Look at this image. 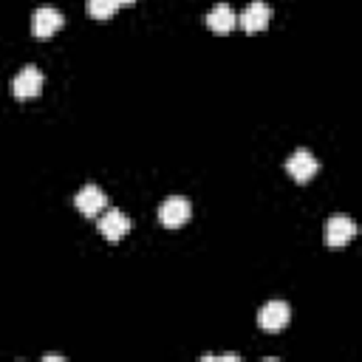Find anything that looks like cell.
Wrapping results in <instances>:
<instances>
[{
  "label": "cell",
  "mask_w": 362,
  "mask_h": 362,
  "mask_svg": "<svg viewBox=\"0 0 362 362\" xmlns=\"http://www.w3.org/2000/svg\"><path fill=\"white\" fill-rule=\"evenodd\" d=\"M286 170H288V175H291L297 184H305V181L320 170V161H317V156H314L308 147H297V150L286 158Z\"/></svg>",
  "instance_id": "obj_1"
},
{
  "label": "cell",
  "mask_w": 362,
  "mask_h": 362,
  "mask_svg": "<svg viewBox=\"0 0 362 362\" xmlns=\"http://www.w3.org/2000/svg\"><path fill=\"white\" fill-rule=\"evenodd\" d=\"M42 82L45 79H42V71L37 65H23L17 71V76L11 79V93L17 99H31V96H37L42 90Z\"/></svg>",
  "instance_id": "obj_2"
},
{
  "label": "cell",
  "mask_w": 362,
  "mask_h": 362,
  "mask_svg": "<svg viewBox=\"0 0 362 362\" xmlns=\"http://www.w3.org/2000/svg\"><path fill=\"white\" fill-rule=\"evenodd\" d=\"M291 320V308L286 300H269L260 311H257V325L263 331H283Z\"/></svg>",
  "instance_id": "obj_3"
},
{
  "label": "cell",
  "mask_w": 362,
  "mask_h": 362,
  "mask_svg": "<svg viewBox=\"0 0 362 362\" xmlns=\"http://www.w3.org/2000/svg\"><path fill=\"white\" fill-rule=\"evenodd\" d=\"M62 23H65V17H62L59 8H54V6H40V8H34V14H31V34L45 40V37H51L54 31H59Z\"/></svg>",
  "instance_id": "obj_4"
},
{
  "label": "cell",
  "mask_w": 362,
  "mask_h": 362,
  "mask_svg": "<svg viewBox=\"0 0 362 362\" xmlns=\"http://www.w3.org/2000/svg\"><path fill=\"white\" fill-rule=\"evenodd\" d=\"M189 215H192V204H189L184 195H170V198L158 206V221H161L164 226H170V229L187 223Z\"/></svg>",
  "instance_id": "obj_5"
},
{
  "label": "cell",
  "mask_w": 362,
  "mask_h": 362,
  "mask_svg": "<svg viewBox=\"0 0 362 362\" xmlns=\"http://www.w3.org/2000/svg\"><path fill=\"white\" fill-rule=\"evenodd\" d=\"M96 226H99V232H102L107 240H122V238L130 232V218H127L119 206H110V209H102Z\"/></svg>",
  "instance_id": "obj_6"
},
{
  "label": "cell",
  "mask_w": 362,
  "mask_h": 362,
  "mask_svg": "<svg viewBox=\"0 0 362 362\" xmlns=\"http://www.w3.org/2000/svg\"><path fill=\"white\" fill-rule=\"evenodd\" d=\"M74 204H76V209L82 212V215H99L102 209H105V204H107V195H105V189L99 187V184H85V187H79V192L74 195Z\"/></svg>",
  "instance_id": "obj_7"
},
{
  "label": "cell",
  "mask_w": 362,
  "mask_h": 362,
  "mask_svg": "<svg viewBox=\"0 0 362 362\" xmlns=\"http://www.w3.org/2000/svg\"><path fill=\"white\" fill-rule=\"evenodd\" d=\"M354 235H356V223H354L348 215H331V218L325 221V243H328V246L339 249V246H345Z\"/></svg>",
  "instance_id": "obj_8"
},
{
  "label": "cell",
  "mask_w": 362,
  "mask_h": 362,
  "mask_svg": "<svg viewBox=\"0 0 362 362\" xmlns=\"http://www.w3.org/2000/svg\"><path fill=\"white\" fill-rule=\"evenodd\" d=\"M269 20H272V8H269L266 0H252V3L243 8V14L238 17V23H240L246 31H263V28L269 25Z\"/></svg>",
  "instance_id": "obj_9"
},
{
  "label": "cell",
  "mask_w": 362,
  "mask_h": 362,
  "mask_svg": "<svg viewBox=\"0 0 362 362\" xmlns=\"http://www.w3.org/2000/svg\"><path fill=\"white\" fill-rule=\"evenodd\" d=\"M235 23H238V14H235V8H232L229 3H215V6L206 11V25H209L215 34L232 31Z\"/></svg>",
  "instance_id": "obj_10"
},
{
  "label": "cell",
  "mask_w": 362,
  "mask_h": 362,
  "mask_svg": "<svg viewBox=\"0 0 362 362\" xmlns=\"http://www.w3.org/2000/svg\"><path fill=\"white\" fill-rule=\"evenodd\" d=\"M119 0H85V11L96 20H105V17H113L119 11Z\"/></svg>",
  "instance_id": "obj_11"
},
{
  "label": "cell",
  "mask_w": 362,
  "mask_h": 362,
  "mask_svg": "<svg viewBox=\"0 0 362 362\" xmlns=\"http://www.w3.org/2000/svg\"><path fill=\"white\" fill-rule=\"evenodd\" d=\"M42 359H45V362H59V359H65V356H62V354H45Z\"/></svg>",
  "instance_id": "obj_12"
},
{
  "label": "cell",
  "mask_w": 362,
  "mask_h": 362,
  "mask_svg": "<svg viewBox=\"0 0 362 362\" xmlns=\"http://www.w3.org/2000/svg\"><path fill=\"white\" fill-rule=\"evenodd\" d=\"M119 3H122V6H124V3H133V0H119Z\"/></svg>",
  "instance_id": "obj_13"
}]
</instances>
